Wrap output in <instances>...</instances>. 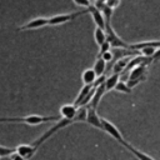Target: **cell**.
I'll list each match as a JSON object with an SVG mask.
<instances>
[{
  "instance_id": "1",
  "label": "cell",
  "mask_w": 160,
  "mask_h": 160,
  "mask_svg": "<svg viewBox=\"0 0 160 160\" xmlns=\"http://www.w3.org/2000/svg\"><path fill=\"white\" fill-rule=\"evenodd\" d=\"M60 115L42 116V115H26V116H15V118H0V124L5 122H16V124H26V125H41L50 121H59Z\"/></svg>"
},
{
  "instance_id": "2",
  "label": "cell",
  "mask_w": 160,
  "mask_h": 160,
  "mask_svg": "<svg viewBox=\"0 0 160 160\" xmlns=\"http://www.w3.org/2000/svg\"><path fill=\"white\" fill-rule=\"evenodd\" d=\"M105 32H106V40L110 42L111 49H130V44L124 41L112 29L110 22H106L105 26Z\"/></svg>"
},
{
  "instance_id": "3",
  "label": "cell",
  "mask_w": 160,
  "mask_h": 160,
  "mask_svg": "<svg viewBox=\"0 0 160 160\" xmlns=\"http://www.w3.org/2000/svg\"><path fill=\"white\" fill-rule=\"evenodd\" d=\"M84 14H89V9L85 10H79L75 12H68V14H59V15H54L51 18H49V25L50 26H56V25H61L65 22H69L71 20H75L76 18L84 15Z\"/></svg>"
},
{
  "instance_id": "4",
  "label": "cell",
  "mask_w": 160,
  "mask_h": 160,
  "mask_svg": "<svg viewBox=\"0 0 160 160\" xmlns=\"http://www.w3.org/2000/svg\"><path fill=\"white\" fill-rule=\"evenodd\" d=\"M101 125H102V131H105L106 134H109L111 138H114L116 141H119L122 146H126V145H128V141L124 139V136L121 135L120 130H119L112 122H110L109 120L101 118Z\"/></svg>"
},
{
  "instance_id": "5",
  "label": "cell",
  "mask_w": 160,
  "mask_h": 160,
  "mask_svg": "<svg viewBox=\"0 0 160 160\" xmlns=\"http://www.w3.org/2000/svg\"><path fill=\"white\" fill-rule=\"evenodd\" d=\"M49 25V18H35V19H31L29 20L28 22H25L24 25H21L18 30H35V29H40V28H44Z\"/></svg>"
},
{
  "instance_id": "6",
  "label": "cell",
  "mask_w": 160,
  "mask_h": 160,
  "mask_svg": "<svg viewBox=\"0 0 160 160\" xmlns=\"http://www.w3.org/2000/svg\"><path fill=\"white\" fill-rule=\"evenodd\" d=\"M86 122L96 129L102 130V125H101V118L98 115L96 109L94 108H86Z\"/></svg>"
},
{
  "instance_id": "7",
  "label": "cell",
  "mask_w": 160,
  "mask_h": 160,
  "mask_svg": "<svg viewBox=\"0 0 160 160\" xmlns=\"http://www.w3.org/2000/svg\"><path fill=\"white\" fill-rule=\"evenodd\" d=\"M89 14L91 15V18H92V20H94V22H95L96 28H100V29L105 30L106 21H105V19H104L102 12H101L100 10H98L94 5H91V6L89 8Z\"/></svg>"
},
{
  "instance_id": "8",
  "label": "cell",
  "mask_w": 160,
  "mask_h": 160,
  "mask_svg": "<svg viewBox=\"0 0 160 160\" xmlns=\"http://www.w3.org/2000/svg\"><path fill=\"white\" fill-rule=\"evenodd\" d=\"M59 111H60V118L61 119H68V120H72L74 121L75 115L78 112V108L74 104H65V105L60 106Z\"/></svg>"
},
{
  "instance_id": "9",
  "label": "cell",
  "mask_w": 160,
  "mask_h": 160,
  "mask_svg": "<svg viewBox=\"0 0 160 160\" xmlns=\"http://www.w3.org/2000/svg\"><path fill=\"white\" fill-rule=\"evenodd\" d=\"M145 79H146V65L145 64L135 66L134 69H131L129 71L128 80H141V81H144Z\"/></svg>"
},
{
  "instance_id": "10",
  "label": "cell",
  "mask_w": 160,
  "mask_h": 160,
  "mask_svg": "<svg viewBox=\"0 0 160 160\" xmlns=\"http://www.w3.org/2000/svg\"><path fill=\"white\" fill-rule=\"evenodd\" d=\"M15 151L26 160H30L36 152V150L34 149V146L31 144H21V145L15 148Z\"/></svg>"
},
{
  "instance_id": "11",
  "label": "cell",
  "mask_w": 160,
  "mask_h": 160,
  "mask_svg": "<svg viewBox=\"0 0 160 160\" xmlns=\"http://www.w3.org/2000/svg\"><path fill=\"white\" fill-rule=\"evenodd\" d=\"M145 48H151V49H160V40H150V41H141L138 44H130V49L134 51H140Z\"/></svg>"
},
{
  "instance_id": "12",
  "label": "cell",
  "mask_w": 160,
  "mask_h": 160,
  "mask_svg": "<svg viewBox=\"0 0 160 160\" xmlns=\"http://www.w3.org/2000/svg\"><path fill=\"white\" fill-rule=\"evenodd\" d=\"M130 60H131V56L122 58V59H119V60L114 61V65H112V68H111L112 74H119V75H120L121 72H124V71H125V69L128 68V65H129Z\"/></svg>"
},
{
  "instance_id": "13",
  "label": "cell",
  "mask_w": 160,
  "mask_h": 160,
  "mask_svg": "<svg viewBox=\"0 0 160 160\" xmlns=\"http://www.w3.org/2000/svg\"><path fill=\"white\" fill-rule=\"evenodd\" d=\"M105 92H106V89H105L104 82L100 84L99 86H96V88H95V92H94V95H92V99H91V101H90V108L96 109L98 105H99V102H100V100H101V98L104 96Z\"/></svg>"
},
{
  "instance_id": "14",
  "label": "cell",
  "mask_w": 160,
  "mask_h": 160,
  "mask_svg": "<svg viewBox=\"0 0 160 160\" xmlns=\"http://www.w3.org/2000/svg\"><path fill=\"white\" fill-rule=\"evenodd\" d=\"M96 79H98V76H96L95 71L92 70V68L85 69L81 74V81L84 85H94Z\"/></svg>"
},
{
  "instance_id": "15",
  "label": "cell",
  "mask_w": 160,
  "mask_h": 160,
  "mask_svg": "<svg viewBox=\"0 0 160 160\" xmlns=\"http://www.w3.org/2000/svg\"><path fill=\"white\" fill-rule=\"evenodd\" d=\"M92 90H94V85H84V86L80 89L78 96L75 98V100H74V105H75L76 108H79V105L82 102V100H84V99H85Z\"/></svg>"
},
{
  "instance_id": "16",
  "label": "cell",
  "mask_w": 160,
  "mask_h": 160,
  "mask_svg": "<svg viewBox=\"0 0 160 160\" xmlns=\"http://www.w3.org/2000/svg\"><path fill=\"white\" fill-rule=\"evenodd\" d=\"M120 81V75L119 74H111L110 76H108L104 81V85H105V89H106V92L108 91H111L115 89L116 84Z\"/></svg>"
},
{
  "instance_id": "17",
  "label": "cell",
  "mask_w": 160,
  "mask_h": 160,
  "mask_svg": "<svg viewBox=\"0 0 160 160\" xmlns=\"http://www.w3.org/2000/svg\"><path fill=\"white\" fill-rule=\"evenodd\" d=\"M92 70L95 71V74H96V76H98V78L104 76V72H105V70H106V62H105L102 59L98 58V59H96V61L94 62Z\"/></svg>"
},
{
  "instance_id": "18",
  "label": "cell",
  "mask_w": 160,
  "mask_h": 160,
  "mask_svg": "<svg viewBox=\"0 0 160 160\" xmlns=\"http://www.w3.org/2000/svg\"><path fill=\"white\" fill-rule=\"evenodd\" d=\"M125 148H126V149H128V150H129V151H130V152H131V154H132L138 160H154L151 156H149V155H146L145 152H141L140 150L135 149V148H134L132 145H130L129 142H128V145H126Z\"/></svg>"
},
{
  "instance_id": "19",
  "label": "cell",
  "mask_w": 160,
  "mask_h": 160,
  "mask_svg": "<svg viewBox=\"0 0 160 160\" xmlns=\"http://www.w3.org/2000/svg\"><path fill=\"white\" fill-rule=\"evenodd\" d=\"M94 39H95V42L98 44V46L104 44L106 41V32H105V30H102L100 28H95V30H94Z\"/></svg>"
},
{
  "instance_id": "20",
  "label": "cell",
  "mask_w": 160,
  "mask_h": 160,
  "mask_svg": "<svg viewBox=\"0 0 160 160\" xmlns=\"http://www.w3.org/2000/svg\"><path fill=\"white\" fill-rule=\"evenodd\" d=\"M114 90H116V91H119V92H124V94H131V90H132V89H130V88L128 86L126 81H119V82L116 84V86H115Z\"/></svg>"
},
{
  "instance_id": "21",
  "label": "cell",
  "mask_w": 160,
  "mask_h": 160,
  "mask_svg": "<svg viewBox=\"0 0 160 160\" xmlns=\"http://www.w3.org/2000/svg\"><path fill=\"white\" fill-rule=\"evenodd\" d=\"M75 122L78 121H85L86 122V108H78V112L75 115V119H74Z\"/></svg>"
},
{
  "instance_id": "22",
  "label": "cell",
  "mask_w": 160,
  "mask_h": 160,
  "mask_svg": "<svg viewBox=\"0 0 160 160\" xmlns=\"http://www.w3.org/2000/svg\"><path fill=\"white\" fill-rule=\"evenodd\" d=\"M14 152H15L14 148H6V146H1L0 145V159L1 158H8Z\"/></svg>"
},
{
  "instance_id": "23",
  "label": "cell",
  "mask_w": 160,
  "mask_h": 160,
  "mask_svg": "<svg viewBox=\"0 0 160 160\" xmlns=\"http://www.w3.org/2000/svg\"><path fill=\"white\" fill-rule=\"evenodd\" d=\"M111 49V45H110V42L106 40L104 44H101L100 46H99V54H98V58H100L104 52H106V51H109Z\"/></svg>"
},
{
  "instance_id": "24",
  "label": "cell",
  "mask_w": 160,
  "mask_h": 160,
  "mask_svg": "<svg viewBox=\"0 0 160 160\" xmlns=\"http://www.w3.org/2000/svg\"><path fill=\"white\" fill-rule=\"evenodd\" d=\"M155 49H151V48H145V49H142V50H140L139 52H140V55H142V56H146V58H152V55L155 54Z\"/></svg>"
},
{
  "instance_id": "25",
  "label": "cell",
  "mask_w": 160,
  "mask_h": 160,
  "mask_svg": "<svg viewBox=\"0 0 160 160\" xmlns=\"http://www.w3.org/2000/svg\"><path fill=\"white\" fill-rule=\"evenodd\" d=\"M100 59H102V60H104L106 64H108V62L114 61V55H112V51H111V50H109V51L104 52V54L100 56Z\"/></svg>"
},
{
  "instance_id": "26",
  "label": "cell",
  "mask_w": 160,
  "mask_h": 160,
  "mask_svg": "<svg viewBox=\"0 0 160 160\" xmlns=\"http://www.w3.org/2000/svg\"><path fill=\"white\" fill-rule=\"evenodd\" d=\"M78 6H81V8H85V9H89L91 6V1L90 0H72Z\"/></svg>"
},
{
  "instance_id": "27",
  "label": "cell",
  "mask_w": 160,
  "mask_h": 160,
  "mask_svg": "<svg viewBox=\"0 0 160 160\" xmlns=\"http://www.w3.org/2000/svg\"><path fill=\"white\" fill-rule=\"evenodd\" d=\"M119 4H120V0H106V6H109L110 9L118 8Z\"/></svg>"
},
{
  "instance_id": "28",
  "label": "cell",
  "mask_w": 160,
  "mask_h": 160,
  "mask_svg": "<svg viewBox=\"0 0 160 160\" xmlns=\"http://www.w3.org/2000/svg\"><path fill=\"white\" fill-rule=\"evenodd\" d=\"M152 62H159L160 61V49H158L156 51H155V54L152 55Z\"/></svg>"
},
{
  "instance_id": "29",
  "label": "cell",
  "mask_w": 160,
  "mask_h": 160,
  "mask_svg": "<svg viewBox=\"0 0 160 160\" xmlns=\"http://www.w3.org/2000/svg\"><path fill=\"white\" fill-rule=\"evenodd\" d=\"M10 160H26V159H24L21 155H19V154L15 151L14 154H11V155H10Z\"/></svg>"
}]
</instances>
